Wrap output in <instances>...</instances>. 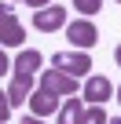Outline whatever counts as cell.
I'll return each instance as SVG.
<instances>
[{
	"mask_svg": "<svg viewBox=\"0 0 121 124\" xmlns=\"http://www.w3.org/2000/svg\"><path fill=\"white\" fill-rule=\"evenodd\" d=\"M22 40H26V29H22V22L15 18V8H11V4H0V44L19 47Z\"/></svg>",
	"mask_w": 121,
	"mask_h": 124,
	"instance_id": "cell-1",
	"label": "cell"
},
{
	"mask_svg": "<svg viewBox=\"0 0 121 124\" xmlns=\"http://www.w3.org/2000/svg\"><path fill=\"white\" fill-rule=\"evenodd\" d=\"M55 70L59 73H66V77H84L88 70H92V62H88V55H81V51H55Z\"/></svg>",
	"mask_w": 121,
	"mask_h": 124,
	"instance_id": "cell-2",
	"label": "cell"
},
{
	"mask_svg": "<svg viewBox=\"0 0 121 124\" xmlns=\"http://www.w3.org/2000/svg\"><path fill=\"white\" fill-rule=\"evenodd\" d=\"M40 88L51 91L55 99H59V95H77V80L66 77V73H59V70H44V73H40Z\"/></svg>",
	"mask_w": 121,
	"mask_h": 124,
	"instance_id": "cell-3",
	"label": "cell"
},
{
	"mask_svg": "<svg viewBox=\"0 0 121 124\" xmlns=\"http://www.w3.org/2000/svg\"><path fill=\"white\" fill-rule=\"evenodd\" d=\"M63 26H66V11L59 8V4H48V8H40L33 15V29H40V33H55V29H63Z\"/></svg>",
	"mask_w": 121,
	"mask_h": 124,
	"instance_id": "cell-4",
	"label": "cell"
},
{
	"mask_svg": "<svg viewBox=\"0 0 121 124\" xmlns=\"http://www.w3.org/2000/svg\"><path fill=\"white\" fill-rule=\"evenodd\" d=\"M66 37H70V44H74V47H92V44L99 40V29H95L88 18H77V22H70V26H66Z\"/></svg>",
	"mask_w": 121,
	"mask_h": 124,
	"instance_id": "cell-5",
	"label": "cell"
},
{
	"mask_svg": "<svg viewBox=\"0 0 121 124\" xmlns=\"http://www.w3.org/2000/svg\"><path fill=\"white\" fill-rule=\"evenodd\" d=\"M29 95H33V77L15 73L11 77V88H8V102L11 106H22V102H29Z\"/></svg>",
	"mask_w": 121,
	"mask_h": 124,
	"instance_id": "cell-6",
	"label": "cell"
},
{
	"mask_svg": "<svg viewBox=\"0 0 121 124\" xmlns=\"http://www.w3.org/2000/svg\"><path fill=\"white\" fill-rule=\"evenodd\" d=\"M29 109H33L37 117H48V113H59V99H55L51 91H44V88H37V91L29 95Z\"/></svg>",
	"mask_w": 121,
	"mask_h": 124,
	"instance_id": "cell-7",
	"label": "cell"
},
{
	"mask_svg": "<svg viewBox=\"0 0 121 124\" xmlns=\"http://www.w3.org/2000/svg\"><path fill=\"white\" fill-rule=\"evenodd\" d=\"M110 95H114V84H110L106 77H88V84H84V99H92V102L99 106V102H106Z\"/></svg>",
	"mask_w": 121,
	"mask_h": 124,
	"instance_id": "cell-8",
	"label": "cell"
},
{
	"mask_svg": "<svg viewBox=\"0 0 121 124\" xmlns=\"http://www.w3.org/2000/svg\"><path fill=\"white\" fill-rule=\"evenodd\" d=\"M40 62H44V55L29 47V51H22V55L15 58V73H26V77H33V73L40 70Z\"/></svg>",
	"mask_w": 121,
	"mask_h": 124,
	"instance_id": "cell-9",
	"label": "cell"
},
{
	"mask_svg": "<svg viewBox=\"0 0 121 124\" xmlns=\"http://www.w3.org/2000/svg\"><path fill=\"white\" fill-rule=\"evenodd\" d=\"M84 120V102L81 99H66L59 109V124H81Z\"/></svg>",
	"mask_w": 121,
	"mask_h": 124,
	"instance_id": "cell-10",
	"label": "cell"
},
{
	"mask_svg": "<svg viewBox=\"0 0 121 124\" xmlns=\"http://www.w3.org/2000/svg\"><path fill=\"white\" fill-rule=\"evenodd\" d=\"M106 120H110V117L103 113V106H92V109H84V120H81V124H106Z\"/></svg>",
	"mask_w": 121,
	"mask_h": 124,
	"instance_id": "cell-11",
	"label": "cell"
},
{
	"mask_svg": "<svg viewBox=\"0 0 121 124\" xmlns=\"http://www.w3.org/2000/svg\"><path fill=\"white\" fill-rule=\"evenodd\" d=\"M74 8H77V11H84V18H88V15H95V11H99V0H74Z\"/></svg>",
	"mask_w": 121,
	"mask_h": 124,
	"instance_id": "cell-12",
	"label": "cell"
},
{
	"mask_svg": "<svg viewBox=\"0 0 121 124\" xmlns=\"http://www.w3.org/2000/svg\"><path fill=\"white\" fill-rule=\"evenodd\" d=\"M11 117V102H8V91H0V124Z\"/></svg>",
	"mask_w": 121,
	"mask_h": 124,
	"instance_id": "cell-13",
	"label": "cell"
},
{
	"mask_svg": "<svg viewBox=\"0 0 121 124\" xmlns=\"http://www.w3.org/2000/svg\"><path fill=\"white\" fill-rule=\"evenodd\" d=\"M8 70H11V58H8V55H4V51H0V77H4V73H8Z\"/></svg>",
	"mask_w": 121,
	"mask_h": 124,
	"instance_id": "cell-14",
	"label": "cell"
},
{
	"mask_svg": "<svg viewBox=\"0 0 121 124\" xmlns=\"http://www.w3.org/2000/svg\"><path fill=\"white\" fill-rule=\"evenodd\" d=\"M26 4H29V8H37V11H40V8H48V4H51V0H26Z\"/></svg>",
	"mask_w": 121,
	"mask_h": 124,
	"instance_id": "cell-15",
	"label": "cell"
},
{
	"mask_svg": "<svg viewBox=\"0 0 121 124\" xmlns=\"http://www.w3.org/2000/svg\"><path fill=\"white\" fill-rule=\"evenodd\" d=\"M22 124H44V120H40V117H26Z\"/></svg>",
	"mask_w": 121,
	"mask_h": 124,
	"instance_id": "cell-16",
	"label": "cell"
},
{
	"mask_svg": "<svg viewBox=\"0 0 121 124\" xmlns=\"http://www.w3.org/2000/svg\"><path fill=\"white\" fill-rule=\"evenodd\" d=\"M114 62H117V66H121V44H117V51H114Z\"/></svg>",
	"mask_w": 121,
	"mask_h": 124,
	"instance_id": "cell-17",
	"label": "cell"
},
{
	"mask_svg": "<svg viewBox=\"0 0 121 124\" xmlns=\"http://www.w3.org/2000/svg\"><path fill=\"white\" fill-rule=\"evenodd\" d=\"M106 124H121V120H106Z\"/></svg>",
	"mask_w": 121,
	"mask_h": 124,
	"instance_id": "cell-18",
	"label": "cell"
},
{
	"mask_svg": "<svg viewBox=\"0 0 121 124\" xmlns=\"http://www.w3.org/2000/svg\"><path fill=\"white\" fill-rule=\"evenodd\" d=\"M117 102H121V88H117Z\"/></svg>",
	"mask_w": 121,
	"mask_h": 124,
	"instance_id": "cell-19",
	"label": "cell"
},
{
	"mask_svg": "<svg viewBox=\"0 0 121 124\" xmlns=\"http://www.w3.org/2000/svg\"><path fill=\"white\" fill-rule=\"evenodd\" d=\"M117 4H121V0H117Z\"/></svg>",
	"mask_w": 121,
	"mask_h": 124,
	"instance_id": "cell-20",
	"label": "cell"
}]
</instances>
